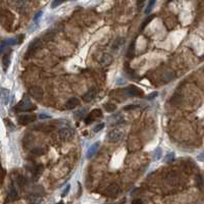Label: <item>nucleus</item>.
<instances>
[{
    "instance_id": "1",
    "label": "nucleus",
    "mask_w": 204,
    "mask_h": 204,
    "mask_svg": "<svg viewBox=\"0 0 204 204\" xmlns=\"http://www.w3.org/2000/svg\"><path fill=\"white\" fill-rule=\"evenodd\" d=\"M14 108H16V111H30L36 109V106L31 102L28 96H24L23 99L17 103Z\"/></svg>"
},
{
    "instance_id": "2",
    "label": "nucleus",
    "mask_w": 204,
    "mask_h": 204,
    "mask_svg": "<svg viewBox=\"0 0 204 204\" xmlns=\"http://www.w3.org/2000/svg\"><path fill=\"white\" fill-rule=\"evenodd\" d=\"M42 47V41H41L39 38H37L35 40H33L31 43H30L27 54H26V58L32 56L33 54H35L37 51H38L40 48Z\"/></svg>"
},
{
    "instance_id": "3",
    "label": "nucleus",
    "mask_w": 204,
    "mask_h": 204,
    "mask_svg": "<svg viewBox=\"0 0 204 204\" xmlns=\"http://www.w3.org/2000/svg\"><path fill=\"white\" fill-rule=\"evenodd\" d=\"M124 137V133H122L121 130H112L110 131L108 134H107V140L110 143H116L118 141H121Z\"/></svg>"
},
{
    "instance_id": "4",
    "label": "nucleus",
    "mask_w": 204,
    "mask_h": 204,
    "mask_svg": "<svg viewBox=\"0 0 204 204\" xmlns=\"http://www.w3.org/2000/svg\"><path fill=\"white\" fill-rule=\"evenodd\" d=\"M37 116L35 114H23L17 117V122L21 126H27L29 124H32L36 121Z\"/></svg>"
},
{
    "instance_id": "5",
    "label": "nucleus",
    "mask_w": 204,
    "mask_h": 204,
    "mask_svg": "<svg viewBox=\"0 0 204 204\" xmlns=\"http://www.w3.org/2000/svg\"><path fill=\"white\" fill-rule=\"evenodd\" d=\"M58 137L62 141H69L74 137V131L69 128H62L59 130Z\"/></svg>"
},
{
    "instance_id": "6",
    "label": "nucleus",
    "mask_w": 204,
    "mask_h": 204,
    "mask_svg": "<svg viewBox=\"0 0 204 204\" xmlns=\"http://www.w3.org/2000/svg\"><path fill=\"white\" fill-rule=\"evenodd\" d=\"M127 94L130 95V96H133V97H141V96H143V91L141 90L140 88H138L135 85H132V86H129L127 88Z\"/></svg>"
},
{
    "instance_id": "7",
    "label": "nucleus",
    "mask_w": 204,
    "mask_h": 204,
    "mask_svg": "<svg viewBox=\"0 0 204 204\" xmlns=\"http://www.w3.org/2000/svg\"><path fill=\"white\" fill-rule=\"evenodd\" d=\"M29 93L33 98H35L36 100H38V101H40V100L43 98V95H44L42 89H41L40 87H37V86L30 88Z\"/></svg>"
},
{
    "instance_id": "8",
    "label": "nucleus",
    "mask_w": 204,
    "mask_h": 204,
    "mask_svg": "<svg viewBox=\"0 0 204 204\" xmlns=\"http://www.w3.org/2000/svg\"><path fill=\"white\" fill-rule=\"evenodd\" d=\"M120 192H121V189L116 184L110 185V186L106 189V194L110 196V197H116V196L118 195V193Z\"/></svg>"
},
{
    "instance_id": "9",
    "label": "nucleus",
    "mask_w": 204,
    "mask_h": 204,
    "mask_svg": "<svg viewBox=\"0 0 204 204\" xmlns=\"http://www.w3.org/2000/svg\"><path fill=\"white\" fill-rule=\"evenodd\" d=\"M96 94H97V90L95 88H92L90 89L88 92H86L84 95H83V99L85 100L86 102H90L92 101L95 97H96Z\"/></svg>"
},
{
    "instance_id": "10",
    "label": "nucleus",
    "mask_w": 204,
    "mask_h": 204,
    "mask_svg": "<svg viewBox=\"0 0 204 204\" xmlns=\"http://www.w3.org/2000/svg\"><path fill=\"white\" fill-rule=\"evenodd\" d=\"M99 147H100V142H96L94 144H92V145L89 147V149H88V152H87V158H92L94 156V155L96 154V152L98 151L99 149Z\"/></svg>"
},
{
    "instance_id": "11",
    "label": "nucleus",
    "mask_w": 204,
    "mask_h": 204,
    "mask_svg": "<svg viewBox=\"0 0 204 204\" xmlns=\"http://www.w3.org/2000/svg\"><path fill=\"white\" fill-rule=\"evenodd\" d=\"M81 104V102H80V100L79 98H77V97H73V98H70L68 100V102L65 103V107L68 109H74V108H76V107H78Z\"/></svg>"
},
{
    "instance_id": "12",
    "label": "nucleus",
    "mask_w": 204,
    "mask_h": 204,
    "mask_svg": "<svg viewBox=\"0 0 204 204\" xmlns=\"http://www.w3.org/2000/svg\"><path fill=\"white\" fill-rule=\"evenodd\" d=\"M26 199H27L29 204H39L41 202V200H42L41 196L37 195V194H30L27 196Z\"/></svg>"
},
{
    "instance_id": "13",
    "label": "nucleus",
    "mask_w": 204,
    "mask_h": 204,
    "mask_svg": "<svg viewBox=\"0 0 204 204\" xmlns=\"http://www.w3.org/2000/svg\"><path fill=\"white\" fill-rule=\"evenodd\" d=\"M0 100L3 104H8L9 101V91L7 89H1L0 92Z\"/></svg>"
},
{
    "instance_id": "14",
    "label": "nucleus",
    "mask_w": 204,
    "mask_h": 204,
    "mask_svg": "<svg viewBox=\"0 0 204 204\" xmlns=\"http://www.w3.org/2000/svg\"><path fill=\"white\" fill-rule=\"evenodd\" d=\"M23 39H24V36L21 35L20 37H17V38H9V39H6L4 41V43L6 45H16V44H21L23 42Z\"/></svg>"
},
{
    "instance_id": "15",
    "label": "nucleus",
    "mask_w": 204,
    "mask_h": 204,
    "mask_svg": "<svg viewBox=\"0 0 204 204\" xmlns=\"http://www.w3.org/2000/svg\"><path fill=\"white\" fill-rule=\"evenodd\" d=\"M10 64V51L8 50L6 53H4L3 55V58H2V65H3V69L6 72L7 69H8V66Z\"/></svg>"
},
{
    "instance_id": "16",
    "label": "nucleus",
    "mask_w": 204,
    "mask_h": 204,
    "mask_svg": "<svg viewBox=\"0 0 204 204\" xmlns=\"http://www.w3.org/2000/svg\"><path fill=\"white\" fill-rule=\"evenodd\" d=\"M17 198H18V194H17V192L16 190V188L12 187V188H10L9 192H8V195H7L6 201L7 202H8V201H14V200H17Z\"/></svg>"
},
{
    "instance_id": "17",
    "label": "nucleus",
    "mask_w": 204,
    "mask_h": 204,
    "mask_svg": "<svg viewBox=\"0 0 204 204\" xmlns=\"http://www.w3.org/2000/svg\"><path fill=\"white\" fill-rule=\"evenodd\" d=\"M33 129L36 130V131H41V132H50V131H53L54 127L46 124V125H39V126H37V127H34Z\"/></svg>"
},
{
    "instance_id": "18",
    "label": "nucleus",
    "mask_w": 204,
    "mask_h": 204,
    "mask_svg": "<svg viewBox=\"0 0 204 204\" xmlns=\"http://www.w3.org/2000/svg\"><path fill=\"white\" fill-rule=\"evenodd\" d=\"M45 152H46V150L44 149L43 147H37V148H34V149L31 151V153H32V155H34V156H40V155H43Z\"/></svg>"
},
{
    "instance_id": "19",
    "label": "nucleus",
    "mask_w": 204,
    "mask_h": 204,
    "mask_svg": "<svg viewBox=\"0 0 204 204\" xmlns=\"http://www.w3.org/2000/svg\"><path fill=\"white\" fill-rule=\"evenodd\" d=\"M135 41H133L132 44L130 45L129 49H128V52H127V57L128 58H133L134 56V53H135Z\"/></svg>"
},
{
    "instance_id": "20",
    "label": "nucleus",
    "mask_w": 204,
    "mask_h": 204,
    "mask_svg": "<svg viewBox=\"0 0 204 204\" xmlns=\"http://www.w3.org/2000/svg\"><path fill=\"white\" fill-rule=\"evenodd\" d=\"M156 1H157V0H149V2H148L147 7H146V9H145V13H146V14H149V13L151 12V10H152V8L154 7Z\"/></svg>"
},
{
    "instance_id": "21",
    "label": "nucleus",
    "mask_w": 204,
    "mask_h": 204,
    "mask_svg": "<svg viewBox=\"0 0 204 204\" xmlns=\"http://www.w3.org/2000/svg\"><path fill=\"white\" fill-rule=\"evenodd\" d=\"M90 116L92 117H102L103 116V113H102V110L99 109V108H96L93 109L90 112Z\"/></svg>"
},
{
    "instance_id": "22",
    "label": "nucleus",
    "mask_w": 204,
    "mask_h": 204,
    "mask_svg": "<svg viewBox=\"0 0 204 204\" xmlns=\"http://www.w3.org/2000/svg\"><path fill=\"white\" fill-rule=\"evenodd\" d=\"M162 156V151L160 148H157L155 149V151L153 152V160H159Z\"/></svg>"
},
{
    "instance_id": "23",
    "label": "nucleus",
    "mask_w": 204,
    "mask_h": 204,
    "mask_svg": "<svg viewBox=\"0 0 204 204\" xmlns=\"http://www.w3.org/2000/svg\"><path fill=\"white\" fill-rule=\"evenodd\" d=\"M86 113H87V109L86 108H81V109L77 110L76 112H75V117L81 118L82 116H84Z\"/></svg>"
},
{
    "instance_id": "24",
    "label": "nucleus",
    "mask_w": 204,
    "mask_h": 204,
    "mask_svg": "<svg viewBox=\"0 0 204 204\" xmlns=\"http://www.w3.org/2000/svg\"><path fill=\"white\" fill-rule=\"evenodd\" d=\"M104 107H105L106 111H108V112H112V111L116 110V105L113 104V103H106V104L104 105Z\"/></svg>"
},
{
    "instance_id": "25",
    "label": "nucleus",
    "mask_w": 204,
    "mask_h": 204,
    "mask_svg": "<svg viewBox=\"0 0 204 204\" xmlns=\"http://www.w3.org/2000/svg\"><path fill=\"white\" fill-rule=\"evenodd\" d=\"M65 1V0H53L52 3H51V8H56L57 6L62 4Z\"/></svg>"
},
{
    "instance_id": "26",
    "label": "nucleus",
    "mask_w": 204,
    "mask_h": 204,
    "mask_svg": "<svg viewBox=\"0 0 204 204\" xmlns=\"http://www.w3.org/2000/svg\"><path fill=\"white\" fill-rule=\"evenodd\" d=\"M17 184L20 185V187H24L26 184H27V181H26V179L24 177H21L20 176L17 178Z\"/></svg>"
},
{
    "instance_id": "27",
    "label": "nucleus",
    "mask_w": 204,
    "mask_h": 204,
    "mask_svg": "<svg viewBox=\"0 0 204 204\" xmlns=\"http://www.w3.org/2000/svg\"><path fill=\"white\" fill-rule=\"evenodd\" d=\"M7 48H6V44L3 42V43H0V55L3 54V53H6L7 52Z\"/></svg>"
},
{
    "instance_id": "28",
    "label": "nucleus",
    "mask_w": 204,
    "mask_h": 204,
    "mask_svg": "<svg viewBox=\"0 0 204 204\" xmlns=\"http://www.w3.org/2000/svg\"><path fill=\"white\" fill-rule=\"evenodd\" d=\"M173 158H175V153H173V152H170V153H168V154L165 156V162L173 161Z\"/></svg>"
},
{
    "instance_id": "29",
    "label": "nucleus",
    "mask_w": 204,
    "mask_h": 204,
    "mask_svg": "<svg viewBox=\"0 0 204 204\" xmlns=\"http://www.w3.org/2000/svg\"><path fill=\"white\" fill-rule=\"evenodd\" d=\"M104 126H105V125L103 124V122H101V124H99V125H97V126H96V127L94 128V130H93V131H94L95 133H98V132H100V131H101V130H103V129H104Z\"/></svg>"
},
{
    "instance_id": "30",
    "label": "nucleus",
    "mask_w": 204,
    "mask_h": 204,
    "mask_svg": "<svg viewBox=\"0 0 204 204\" xmlns=\"http://www.w3.org/2000/svg\"><path fill=\"white\" fill-rule=\"evenodd\" d=\"M153 17H154V16H151V17H147V20H146V21H144V23H143V25H142V28H141V30L145 29V27H146V26H147V24H149L150 21H152V18H153Z\"/></svg>"
},
{
    "instance_id": "31",
    "label": "nucleus",
    "mask_w": 204,
    "mask_h": 204,
    "mask_svg": "<svg viewBox=\"0 0 204 204\" xmlns=\"http://www.w3.org/2000/svg\"><path fill=\"white\" fill-rule=\"evenodd\" d=\"M158 96V92H152L151 94H149V95H147V99L148 100H152V99H154L155 97H157Z\"/></svg>"
},
{
    "instance_id": "32",
    "label": "nucleus",
    "mask_w": 204,
    "mask_h": 204,
    "mask_svg": "<svg viewBox=\"0 0 204 204\" xmlns=\"http://www.w3.org/2000/svg\"><path fill=\"white\" fill-rule=\"evenodd\" d=\"M138 105H135V104H131V105H127V106H125L124 107V109L125 110H132V109H136V108H138Z\"/></svg>"
},
{
    "instance_id": "33",
    "label": "nucleus",
    "mask_w": 204,
    "mask_h": 204,
    "mask_svg": "<svg viewBox=\"0 0 204 204\" xmlns=\"http://www.w3.org/2000/svg\"><path fill=\"white\" fill-rule=\"evenodd\" d=\"M197 186H198L200 189H201L202 186H203V180H202V178L200 177V176L197 177Z\"/></svg>"
},
{
    "instance_id": "34",
    "label": "nucleus",
    "mask_w": 204,
    "mask_h": 204,
    "mask_svg": "<svg viewBox=\"0 0 204 204\" xmlns=\"http://www.w3.org/2000/svg\"><path fill=\"white\" fill-rule=\"evenodd\" d=\"M43 14V12H37L36 13V16L34 17V21H36V23H38L39 20H40V17Z\"/></svg>"
},
{
    "instance_id": "35",
    "label": "nucleus",
    "mask_w": 204,
    "mask_h": 204,
    "mask_svg": "<svg viewBox=\"0 0 204 204\" xmlns=\"http://www.w3.org/2000/svg\"><path fill=\"white\" fill-rule=\"evenodd\" d=\"M146 0H138V8H142L143 5H144V3H145Z\"/></svg>"
},
{
    "instance_id": "36",
    "label": "nucleus",
    "mask_w": 204,
    "mask_h": 204,
    "mask_svg": "<svg viewBox=\"0 0 204 204\" xmlns=\"http://www.w3.org/2000/svg\"><path fill=\"white\" fill-rule=\"evenodd\" d=\"M69 189H70V185L69 184L68 186L65 187V189H64V193H62V196H65L66 194L69 193Z\"/></svg>"
},
{
    "instance_id": "37",
    "label": "nucleus",
    "mask_w": 204,
    "mask_h": 204,
    "mask_svg": "<svg viewBox=\"0 0 204 204\" xmlns=\"http://www.w3.org/2000/svg\"><path fill=\"white\" fill-rule=\"evenodd\" d=\"M39 118H41V120H44V118H50V116H48V114H45V113H41L39 116Z\"/></svg>"
},
{
    "instance_id": "38",
    "label": "nucleus",
    "mask_w": 204,
    "mask_h": 204,
    "mask_svg": "<svg viewBox=\"0 0 204 204\" xmlns=\"http://www.w3.org/2000/svg\"><path fill=\"white\" fill-rule=\"evenodd\" d=\"M197 157H198V160H199V161H204V152L200 153Z\"/></svg>"
},
{
    "instance_id": "39",
    "label": "nucleus",
    "mask_w": 204,
    "mask_h": 204,
    "mask_svg": "<svg viewBox=\"0 0 204 204\" xmlns=\"http://www.w3.org/2000/svg\"><path fill=\"white\" fill-rule=\"evenodd\" d=\"M92 121H93V117L89 116L86 118V124H87V125H89V124H91Z\"/></svg>"
},
{
    "instance_id": "40",
    "label": "nucleus",
    "mask_w": 204,
    "mask_h": 204,
    "mask_svg": "<svg viewBox=\"0 0 204 204\" xmlns=\"http://www.w3.org/2000/svg\"><path fill=\"white\" fill-rule=\"evenodd\" d=\"M131 204H143V202L141 201L140 199H135V200H133Z\"/></svg>"
},
{
    "instance_id": "41",
    "label": "nucleus",
    "mask_w": 204,
    "mask_h": 204,
    "mask_svg": "<svg viewBox=\"0 0 204 204\" xmlns=\"http://www.w3.org/2000/svg\"><path fill=\"white\" fill-rule=\"evenodd\" d=\"M125 202H126V200H121V201L118 203V204H125Z\"/></svg>"
},
{
    "instance_id": "42",
    "label": "nucleus",
    "mask_w": 204,
    "mask_h": 204,
    "mask_svg": "<svg viewBox=\"0 0 204 204\" xmlns=\"http://www.w3.org/2000/svg\"><path fill=\"white\" fill-rule=\"evenodd\" d=\"M58 204H64V203H62V202H60V203H58Z\"/></svg>"
}]
</instances>
